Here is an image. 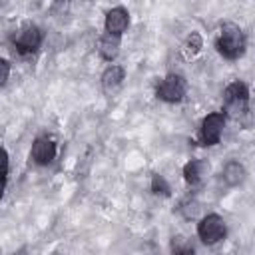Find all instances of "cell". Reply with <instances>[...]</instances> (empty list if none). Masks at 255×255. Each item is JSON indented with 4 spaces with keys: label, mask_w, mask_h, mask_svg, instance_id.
<instances>
[{
    "label": "cell",
    "mask_w": 255,
    "mask_h": 255,
    "mask_svg": "<svg viewBox=\"0 0 255 255\" xmlns=\"http://www.w3.org/2000/svg\"><path fill=\"white\" fill-rule=\"evenodd\" d=\"M128 24H129V14L122 6H116L106 14V32L110 34L122 36L128 30Z\"/></svg>",
    "instance_id": "ba28073f"
},
{
    "label": "cell",
    "mask_w": 255,
    "mask_h": 255,
    "mask_svg": "<svg viewBox=\"0 0 255 255\" xmlns=\"http://www.w3.org/2000/svg\"><path fill=\"white\" fill-rule=\"evenodd\" d=\"M197 235L205 245H213L221 239H225L227 235V225L223 221V217H219L217 213H209L205 215L199 223H197Z\"/></svg>",
    "instance_id": "3957f363"
},
{
    "label": "cell",
    "mask_w": 255,
    "mask_h": 255,
    "mask_svg": "<svg viewBox=\"0 0 255 255\" xmlns=\"http://www.w3.org/2000/svg\"><path fill=\"white\" fill-rule=\"evenodd\" d=\"M185 92H187V84L183 80V76L179 74H167L155 88V96L157 100L161 102H167V104H175V102H181L185 98Z\"/></svg>",
    "instance_id": "7a4b0ae2"
},
{
    "label": "cell",
    "mask_w": 255,
    "mask_h": 255,
    "mask_svg": "<svg viewBox=\"0 0 255 255\" xmlns=\"http://www.w3.org/2000/svg\"><path fill=\"white\" fill-rule=\"evenodd\" d=\"M225 114L223 112H213V114H207L201 122V128H199V141L201 145H215L219 143L221 139V133H223V128H225Z\"/></svg>",
    "instance_id": "277c9868"
},
{
    "label": "cell",
    "mask_w": 255,
    "mask_h": 255,
    "mask_svg": "<svg viewBox=\"0 0 255 255\" xmlns=\"http://www.w3.org/2000/svg\"><path fill=\"white\" fill-rule=\"evenodd\" d=\"M124 76H126V72H124L122 66H116V64L108 66V68L104 70V74H102V88H104L106 92H114V90L122 84Z\"/></svg>",
    "instance_id": "8fae6325"
},
{
    "label": "cell",
    "mask_w": 255,
    "mask_h": 255,
    "mask_svg": "<svg viewBox=\"0 0 255 255\" xmlns=\"http://www.w3.org/2000/svg\"><path fill=\"white\" fill-rule=\"evenodd\" d=\"M120 38H122V36L110 34V32H106V34L100 38L98 50H100V56H102L104 60L112 62V60L118 56V52H120Z\"/></svg>",
    "instance_id": "9c48e42d"
},
{
    "label": "cell",
    "mask_w": 255,
    "mask_h": 255,
    "mask_svg": "<svg viewBox=\"0 0 255 255\" xmlns=\"http://www.w3.org/2000/svg\"><path fill=\"white\" fill-rule=\"evenodd\" d=\"M201 46H203L201 36H199L197 32H191V34L187 36V40H185V52H187V56H195V54L201 50Z\"/></svg>",
    "instance_id": "5bb4252c"
},
{
    "label": "cell",
    "mask_w": 255,
    "mask_h": 255,
    "mask_svg": "<svg viewBox=\"0 0 255 255\" xmlns=\"http://www.w3.org/2000/svg\"><path fill=\"white\" fill-rule=\"evenodd\" d=\"M207 169H209L207 161H203V159H191V161H187L183 165V177H185V181L189 185H197L203 179V175H205Z\"/></svg>",
    "instance_id": "30bf717a"
},
{
    "label": "cell",
    "mask_w": 255,
    "mask_h": 255,
    "mask_svg": "<svg viewBox=\"0 0 255 255\" xmlns=\"http://www.w3.org/2000/svg\"><path fill=\"white\" fill-rule=\"evenodd\" d=\"M151 191L155 195H161V197H169L171 195V187H169L167 179L163 175H159V173H153V177H151Z\"/></svg>",
    "instance_id": "4fadbf2b"
},
{
    "label": "cell",
    "mask_w": 255,
    "mask_h": 255,
    "mask_svg": "<svg viewBox=\"0 0 255 255\" xmlns=\"http://www.w3.org/2000/svg\"><path fill=\"white\" fill-rule=\"evenodd\" d=\"M30 157L34 159V163L38 165H48L54 157H56V141L48 135H40L34 139L32 143V151Z\"/></svg>",
    "instance_id": "52a82bcc"
},
{
    "label": "cell",
    "mask_w": 255,
    "mask_h": 255,
    "mask_svg": "<svg viewBox=\"0 0 255 255\" xmlns=\"http://www.w3.org/2000/svg\"><path fill=\"white\" fill-rule=\"evenodd\" d=\"M8 76H10V64H8V60L0 58V86H4V84H6Z\"/></svg>",
    "instance_id": "e0dca14e"
},
{
    "label": "cell",
    "mask_w": 255,
    "mask_h": 255,
    "mask_svg": "<svg viewBox=\"0 0 255 255\" xmlns=\"http://www.w3.org/2000/svg\"><path fill=\"white\" fill-rule=\"evenodd\" d=\"M181 213H183V217L185 219H193L197 213H199V203L195 201V199H187L185 203H181Z\"/></svg>",
    "instance_id": "2e32d148"
},
{
    "label": "cell",
    "mask_w": 255,
    "mask_h": 255,
    "mask_svg": "<svg viewBox=\"0 0 255 255\" xmlns=\"http://www.w3.org/2000/svg\"><path fill=\"white\" fill-rule=\"evenodd\" d=\"M12 44L16 46V50L20 54H32L40 48L42 44V32L38 26L34 24H26L22 26L14 36H12Z\"/></svg>",
    "instance_id": "8992f818"
},
{
    "label": "cell",
    "mask_w": 255,
    "mask_h": 255,
    "mask_svg": "<svg viewBox=\"0 0 255 255\" xmlns=\"http://www.w3.org/2000/svg\"><path fill=\"white\" fill-rule=\"evenodd\" d=\"M221 175H223V181L233 187V185H239L245 179V167L239 161H227Z\"/></svg>",
    "instance_id": "7c38bea8"
},
{
    "label": "cell",
    "mask_w": 255,
    "mask_h": 255,
    "mask_svg": "<svg viewBox=\"0 0 255 255\" xmlns=\"http://www.w3.org/2000/svg\"><path fill=\"white\" fill-rule=\"evenodd\" d=\"M223 102L227 112L231 114H245L247 112V104H249V88L245 82L237 80L233 84H229L223 92Z\"/></svg>",
    "instance_id": "5b68a950"
},
{
    "label": "cell",
    "mask_w": 255,
    "mask_h": 255,
    "mask_svg": "<svg viewBox=\"0 0 255 255\" xmlns=\"http://www.w3.org/2000/svg\"><path fill=\"white\" fill-rule=\"evenodd\" d=\"M217 52L227 58V60H237L239 56H243L245 52V34L243 30L233 24V22H227L221 26L219 30V36H217Z\"/></svg>",
    "instance_id": "6da1fadb"
},
{
    "label": "cell",
    "mask_w": 255,
    "mask_h": 255,
    "mask_svg": "<svg viewBox=\"0 0 255 255\" xmlns=\"http://www.w3.org/2000/svg\"><path fill=\"white\" fill-rule=\"evenodd\" d=\"M8 167H10L8 153H6V149H4V147H0V199H2V193H4V185H6Z\"/></svg>",
    "instance_id": "9a60e30c"
}]
</instances>
